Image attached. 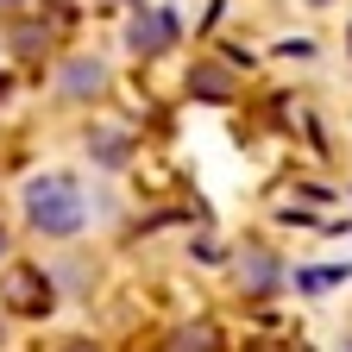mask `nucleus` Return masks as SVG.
<instances>
[{"label":"nucleus","instance_id":"423d86ee","mask_svg":"<svg viewBox=\"0 0 352 352\" xmlns=\"http://www.w3.org/2000/svg\"><path fill=\"white\" fill-rule=\"evenodd\" d=\"M0 245H7V239H0Z\"/></svg>","mask_w":352,"mask_h":352},{"label":"nucleus","instance_id":"7ed1b4c3","mask_svg":"<svg viewBox=\"0 0 352 352\" xmlns=\"http://www.w3.org/2000/svg\"><path fill=\"white\" fill-rule=\"evenodd\" d=\"M170 38H176V19H170V13H151V19L132 25V51H164Z\"/></svg>","mask_w":352,"mask_h":352},{"label":"nucleus","instance_id":"f257e3e1","mask_svg":"<svg viewBox=\"0 0 352 352\" xmlns=\"http://www.w3.org/2000/svg\"><path fill=\"white\" fill-rule=\"evenodd\" d=\"M25 214H32V227L38 233H57V239H69L76 227H82V195H76V183H63V176H38V183L25 189Z\"/></svg>","mask_w":352,"mask_h":352},{"label":"nucleus","instance_id":"39448f33","mask_svg":"<svg viewBox=\"0 0 352 352\" xmlns=\"http://www.w3.org/2000/svg\"><path fill=\"white\" fill-rule=\"evenodd\" d=\"M340 277H346V271H308L302 289H327V283H340Z\"/></svg>","mask_w":352,"mask_h":352},{"label":"nucleus","instance_id":"20e7f679","mask_svg":"<svg viewBox=\"0 0 352 352\" xmlns=\"http://www.w3.org/2000/svg\"><path fill=\"white\" fill-rule=\"evenodd\" d=\"M107 76H101V63H69V76H63V88L69 95H88V88H101Z\"/></svg>","mask_w":352,"mask_h":352},{"label":"nucleus","instance_id":"f03ea898","mask_svg":"<svg viewBox=\"0 0 352 352\" xmlns=\"http://www.w3.org/2000/svg\"><path fill=\"white\" fill-rule=\"evenodd\" d=\"M0 296H7L19 315H44V308H51V277L32 271V264H13V271H7V289H0Z\"/></svg>","mask_w":352,"mask_h":352}]
</instances>
